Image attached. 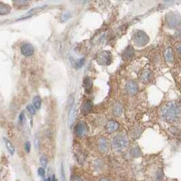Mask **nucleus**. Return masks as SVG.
I'll return each mask as SVG.
<instances>
[{"instance_id":"1","label":"nucleus","mask_w":181,"mask_h":181,"mask_svg":"<svg viewBox=\"0 0 181 181\" xmlns=\"http://www.w3.org/2000/svg\"><path fill=\"white\" fill-rule=\"evenodd\" d=\"M161 118L169 122H174L181 118V108L175 102L165 104L161 109Z\"/></svg>"},{"instance_id":"2","label":"nucleus","mask_w":181,"mask_h":181,"mask_svg":"<svg viewBox=\"0 0 181 181\" xmlns=\"http://www.w3.org/2000/svg\"><path fill=\"white\" fill-rule=\"evenodd\" d=\"M133 41L137 46H145L149 41V38L144 31L136 30L133 35Z\"/></svg>"},{"instance_id":"3","label":"nucleus","mask_w":181,"mask_h":181,"mask_svg":"<svg viewBox=\"0 0 181 181\" xmlns=\"http://www.w3.org/2000/svg\"><path fill=\"white\" fill-rule=\"evenodd\" d=\"M166 23L170 28H176L181 24V18L179 14L172 12L166 17Z\"/></svg>"},{"instance_id":"4","label":"nucleus","mask_w":181,"mask_h":181,"mask_svg":"<svg viewBox=\"0 0 181 181\" xmlns=\"http://www.w3.org/2000/svg\"><path fill=\"white\" fill-rule=\"evenodd\" d=\"M96 60L100 65H109L112 61V55L109 51H102L98 54Z\"/></svg>"},{"instance_id":"5","label":"nucleus","mask_w":181,"mask_h":181,"mask_svg":"<svg viewBox=\"0 0 181 181\" xmlns=\"http://www.w3.org/2000/svg\"><path fill=\"white\" fill-rule=\"evenodd\" d=\"M128 140L126 137L123 135H116L114 138L112 146L116 150H122L127 146Z\"/></svg>"},{"instance_id":"6","label":"nucleus","mask_w":181,"mask_h":181,"mask_svg":"<svg viewBox=\"0 0 181 181\" xmlns=\"http://www.w3.org/2000/svg\"><path fill=\"white\" fill-rule=\"evenodd\" d=\"M20 52L25 57H30L31 55H33L34 53V48L31 44L28 42L25 43L21 46Z\"/></svg>"},{"instance_id":"7","label":"nucleus","mask_w":181,"mask_h":181,"mask_svg":"<svg viewBox=\"0 0 181 181\" xmlns=\"http://www.w3.org/2000/svg\"><path fill=\"white\" fill-rule=\"evenodd\" d=\"M46 7V5H44V6H36L34 8H31V9L29 10L27 13L23 14V17H20L18 20L26 19L30 18V17L34 16L35 14H36L37 13H38L40 12L43 10Z\"/></svg>"},{"instance_id":"8","label":"nucleus","mask_w":181,"mask_h":181,"mask_svg":"<svg viewBox=\"0 0 181 181\" xmlns=\"http://www.w3.org/2000/svg\"><path fill=\"white\" fill-rule=\"evenodd\" d=\"M87 131H88V128H87V124L83 122H80L75 127V133L79 137L85 135Z\"/></svg>"},{"instance_id":"9","label":"nucleus","mask_w":181,"mask_h":181,"mask_svg":"<svg viewBox=\"0 0 181 181\" xmlns=\"http://www.w3.org/2000/svg\"><path fill=\"white\" fill-rule=\"evenodd\" d=\"M126 90L130 95H135L138 92V86L135 81H130L126 84Z\"/></svg>"},{"instance_id":"10","label":"nucleus","mask_w":181,"mask_h":181,"mask_svg":"<svg viewBox=\"0 0 181 181\" xmlns=\"http://www.w3.org/2000/svg\"><path fill=\"white\" fill-rule=\"evenodd\" d=\"M119 128V124L115 120H110L106 124V130L108 133L115 132Z\"/></svg>"},{"instance_id":"11","label":"nucleus","mask_w":181,"mask_h":181,"mask_svg":"<svg viewBox=\"0 0 181 181\" xmlns=\"http://www.w3.org/2000/svg\"><path fill=\"white\" fill-rule=\"evenodd\" d=\"M134 55V50L132 46H128L127 47L125 48L124 50L123 54H122V57H123L124 59L126 60H130Z\"/></svg>"},{"instance_id":"12","label":"nucleus","mask_w":181,"mask_h":181,"mask_svg":"<svg viewBox=\"0 0 181 181\" xmlns=\"http://www.w3.org/2000/svg\"><path fill=\"white\" fill-rule=\"evenodd\" d=\"M98 145L99 149L102 152H106L108 149V144L107 140L105 138H101L99 139Z\"/></svg>"},{"instance_id":"13","label":"nucleus","mask_w":181,"mask_h":181,"mask_svg":"<svg viewBox=\"0 0 181 181\" xmlns=\"http://www.w3.org/2000/svg\"><path fill=\"white\" fill-rule=\"evenodd\" d=\"M93 108V103L90 101H87L85 102L83 106L81 107V112L84 114H87V113H89L90 111H91Z\"/></svg>"},{"instance_id":"14","label":"nucleus","mask_w":181,"mask_h":181,"mask_svg":"<svg viewBox=\"0 0 181 181\" xmlns=\"http://www.w3.org/2000/svg\"><path fill=\"white\" fill-rule=\"evenodd\" d=\"M164 57L168 62H172L174 60V52L172 48L169 47L165 49L164 51Z\"/></svg>"},{"instance_id":"15","label":"nucleus","mask_w":181,"mask_h":181,"mask_svg":"<svg viewBox=\"0 0 181 181\" xmlns=\"http://www.w3.org/2000/svg\"><path fill=\"white\" fill-rule=\"evenodd\" d=\"M93 87V81L90 77L84 78L83 81V87L86 92H89Z\"/></svg>"},{"instance_id":"16","label":"nucleus","mask_w":181,"mask_h":181,"mask_svg":"<svg viewBox=\"0 0 181 181\" xmlns=\"http://www.w3.org/2000/svg\"><path fill=\"white\" fill-rule=\"evenodd\" d=\"M11 7L9 5L4 4L3 2H0V14L1 15H5L10 13Z\"/></svg>"},{"instance_id":"17","label":"nucleus","mask_w":181,"mask_h":181,"mask_svg":"<svg viewBox=\"0 0 181 181\" xmlns=\"http://www.w3.org/2000/svg\"><path fill=\"white\" fill-rule=\"evenodd\" d=\"M4 139L5 146H6L8 152H9L11 154H13L14 153V152H15V148H14V146H13L12 143L8 138H4Z\"/></svg>"},{"instance_id":"18","label":"nucleus","mask_w":181,"mask_h":181,"mask_svg":"<svg viewBox=\"0 0 181 181\" xmlns=\"http://www.w3.org/2000/svg\"><path fill=\"white\" fill-rule=\"evenodd\" d=\"M151 72L149 70H146L144 72H142V73L140 76V79L142 82H147L150 80L151 77Z\"/></svg>"},{"instance_id":"19","label":"nucleus","mask_w":181,"mask_h":181,"mask_svg":"<svg viewBox=\"0 0 181 181\" xmlns=\"http://www.w3.org/2000/svg\"><path fill=\"white\" fill-rule=\"evenodd\" d=\"M14 5L16 8L19 9H21L25 7H27L29 6V2L28 1H14Z\"/></svg>"},{"instance_id":"20","label":"nucleus","mask_w":181,"mask_h":181,"mask_svg":"<svg viewBox=\"0 0 181 181\" xmlns=\"http://www.w3.org/2000/svg\"><path fill=\"white\" fill-rule=\"evenodd\" d=\"M33 105L36 109H40L42 105V99L39 96H34L33 98Z\"/></svg>"},{"instance_id":"21","label":"nucleus","mask_w":181,"mask_h":181,"mask_svg":"<svg viewBox=\"0 0 181 181\" xmlns=\"http://www.w3.org/2000/svg\"><path fill=\"white\" fill-rule=\"evenodd\" d=\"M75 117H76V109H75V107L73 106L70 109V112H69V124L73 123V122L74 121Z\"/></svg>"},{"instance_id":"22","label":"nucleus","mask_w":181,"mask_h":181,"mask_svg":"<svg viewBox=\"0 0 181 181\" xmlns=\"http://www.w3.org/2000/svg\"><path fill=\"white\" fill-rule=\"evenodd\" d=\"M40 161L41 163V164L44 167V168H46L48 165V159L47 157H46L45 155H42L40 158Z\"/></svg>"},{"instance_id":"23","label":"nucleus","mask_w":181,"mask_h":181,"mask_svg":"<svg viewBox=\"0 0 181 181\" xmlns=\"http://www.w3.org/2000/svg\"><path fill=\"white\" fill-rule=\"evenodd\" d=\"M84 58H80L79 60H78L76 62V68H80L82 66L84 65Z\"/></svg>"},{"instance_id":"24","label":"nucleus","mask_w":181,"mask_h":181,"mask_svg":"<svg viewBox=\"0 0 181 181\" xmlns=\"http://www.w3.org/2000/svg\"><path fill=\"white\" fill-rule=\"evenodd\" d=\"M131 154H132L133 157H139L141 155V152H140V150L138 148L136 147L131 150Z\"/></svg>"},{"instance_id":"25","label":"nucleus","mask_w":181,"mask_h":181,"mask_svg":"<svg viewBox=\"0 0 181 181\" xmlns=\"http://www.w3.org/2000/svg\"><path fill=\"white\" fill-rule=\"evenodd\" d=\"M122 112V109H121V107L120 106V105H116L114 107V113H115L116 115H120L121 113Z\"/></svg>"},{"instance_id":"26","label":"nucleus","mask_w":181,"mask_h":181,"mask_svg":"<svg viewBox=\"0 0 181 181\" xmlns=\"http://www.w3.org/2000/svg\"><path fill=\"white\" fill-rule=\"evenodd\" d=\"M27 109L31 115H34L36 113V108L34 107V106L32 105H28L27 106Z\"/></svg>"},{"instance_id":"27","label":"nucleus","mask_w":181,"mask_h":181,"mask_svg":"<svg viewBox=\"0 0 181 181\" xmlns=\"http://www.w3.org/2000/svg\"><path fill=\"white\" fill-rule=\"evenodd\" d=\"M71 14L69 13V12H66L64 14H63L62 17H61V19H62L63 21H67L70 18Z\"/></svg>"},{"instance_id":"28","label":"nucleus","mask_w":181,"mask_h":181,"mask_svg":"<svg viewBox=\"0 0 181 181\" xmlns=\"http://www.w3.org/2000/svg\"><path fill=\"white\" fill-rule=\"evenodd\" d=\"M70 181H83V180L78 175H73L70 178Z\"/></svg>"},{"instance_id":"29","label":"nucleus","mask_w":181,"mask_h":181,"mask_svg":"<svg viewBox=\"0 0 181 181\" xmlns=\"http://www.w3.org/2000/svg\"><path fill=\"white\" fill-rule=\"evenodd\" d=\"M25 150H26V152H27V153H30V150H31V144H30V142H29V141L25 142Z\"/></svg>"},{"instance_id":"30","label":"nucleus","mask_w":181,"mask_h":181,"mask_svg":"<svg viewBox=\"0 0 181 181\" xmlns=\"http://www.w3.org/2000/svg\"><path fill=\"white\" fill-rule=\"evenodd\" d=\"M25 120V113H24V112H22L19 116V121L20 122V123L23 124Z\"/></svg>"},{"instance_id":"31","label":"nucleus","mask_w":181,"mask_h":181,"mask_svg":"<svg viewBox=\"0 0 181 181\" xmlns=\"http://www.w3.org/2000/svg\"><path fill=\"white\" fill-rule=\"evenodd\" d=\"M38 174L40 175V176H44L45 175V170H44V168H40L38 169Z\"/></svg>"},{"instance_id":"32","label":"nucleus","mask_w":181,"mask_h":181,"mask_svg":"<svg viewBox=\"0 0 181 181\" xmlns=\"http://www.w3.org/2000/svg\"><path fill=\"white\" fill-rule=\"evenodd\" d=\"M163 173L162 172H158L157 174V179L158 180H161L163 179Z\"/></svg>"},{"instance_id":"33","label":"nucleus","mask_w":181,"mask_h":181,"mask_svg":"<svg viewBox=\"0 0 181 181\" xmlns=\"http://www.w3.org/2000/svg\"><path fill=\"white\" fill-rule=\"evenodd\" d=\"M61 176H62V180L65 181V174H64V168L63 165H61Z\"/></svg>"},{"instance_id":"34","label":"nucleus","mask_w":181,"mask_h":181,"mask_svg":"<svg viewBox=\"0 0 181 181\" xmlns=\"http://www.w3.org/2000/svg\"><path fill=\"white\" fill-rule=\"evenodd\" d=\"M176 51L178 53L181 55V43L176 46Z\"/></svg>"},{"instance_id":"35","label":"nucleus","mask_w":181,"mask_h":181,"mask_svg":"<svg viewBox=\"0 0 181 181\" xmlns=\"http://www.w3.org/2000/svg\"><path fill=\"white\" fill-rule=\"evenodd\" d=\"M99 181H112L108 179H106V178H103V179H101Z\"/></svg>"},{"instance_id":"36","label":"nucleus","mask_w":181,"mask_h":181,"mask_svg":"<svg viewBox=\"0 0 181 181\" xmlns=\"http://www.w3.org/2000/svg\"><path fill=\"white\" fill-rule=\"evenodd\" d=\"M52 181H57V180H56V179H55V175H53V176H52Z\"/></svg>"},{"instance_id":"37","label":"nucleus","mask_w":181,"mask_h":181,"mask_svg":"<svg viewBox=\"0 0 181 181\" xmlns=\"http://www.w3.org/2000/svg\"><path fill=\"white\" fill-rule=\"evenodd\" d=\"M45 181H52V179H51V178H47V179L45 180Z\"/></svg>"}]
</instances>
